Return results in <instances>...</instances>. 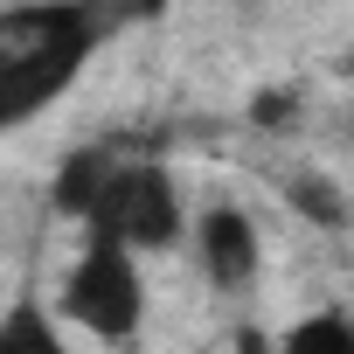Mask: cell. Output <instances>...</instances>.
<instances>
[{
	"label": "cell",
	"instance_id": "3",
	"mask_svg": "<svg viewBox=\"0 0 354 354\" xmlns=\"http://www.w3.org/2000/svg\"><path fill=\"white\" fill-rule=\"evenodd\" d=\"M63 319H77L104 347L139 340V326H146V271H139V257L125 243L84 236L77 264L63 271Z\"/></svg>",
	"mask_w": 354,
	"mask_h": 354
},
{
	"label": "cell",
	"instance_id": "9",
	"mask_svg": "<svg viewBox=\"0 0 354 354\" xmlns=\"http://www.w3.org/2000/svg\"><path fill=\"white\" fill-rule=\"evenodd\" d=\"M299 118H306V97H299V91H285V84L250 97V125H264V132H292Z\"/></svg>",
	"mask_w": 354,
	"mask_h": 354
},
{
	"label": "cell",
	"instance_id": "4",
	"mask_svg": "<svg viewBox=\"0 0 354 354\" xmlns=\"http://www.w3.org/2000/svg\"><path fill=\"white\" fill-rule=\"evenodd\" d=\"M195 264H202V278L216 292H230V299L250 292L257 271H264V230H257V216L243 202H209L195 216Z\"/></svg>",
	"mask_w": 354,
	"mask_h": 354
},
{
	"label": "cell",
	"instance_id": "2",
	"mask_svg": "<svg viewBox=\"0 0 354 354\" xmlns=\"http://www.w3.org/2000/svg\"><path fill=\"white\" fill-rule=\"evenodd\" d=\"M84 236H104V243H125L132 257H160L188 236V209H181V188L160 160H139V153H118L104 188L91 195L84 209Z\"/></svg>",
	"mask_w": 354,
	"mask_h": 354
},
{
	"label": "cell",
	"instance_id": "8",
	"mask_svg": "<svg viewBox=\"0 0 354 354\" xmlns=\"http://www.w3.org/2000/svg\"><path fill=\"white\" fill-rule=\"evenodd\" d=\"M0 354H70V347H63V326H56L49 306L15 299L8 313H0Z\"/></svg>",
	"mask_w": 354,
	"mask_h": 354
},
{
	"label": "cell",
	"instance_id": "1",
	"mask_svg": "<svg viewBox=\"0 0 354 354\" xmlns=\"http://www.w3.org/2000/svg\"><path fill=\"white\" fill-rule=\"evenodd\" d=\"M111 35L104 8H77V0H28V8H0V132L49 111L77 70L97 56Z\"/></svg>",
	"mask_w": 354,
	"mask_h": 354
},
{
	"label": "cell",
	"instance_id": "10",
	"mask_svg": "<svg viewBox=\"0 0 354 354\" xmlns=\"http://www.w3.org/2000/svg\"><path fill=\"white\" fill-rule=\"evenodd\" d=\"M77 8H97V0H77Z\"/></svg>",
	"mask_w": 354,
	"mask_h": 354
},
{
	"label": "cell",
	"instance_id": "7",
	"mask_svg": "<svg viewBox=\"0 0 354 354\" xmlns=\"http://www.w3.org/2000/svg\"><path fill=\"white\" fill-rule=\"evenodd\" d=\"M264 354H354V319H347V306H319V313L292 319Z\"/></svg>",
	"mask_w": 354,
	"mask_h": 354
},
{
	"label": "cell",
	"instance_id": "5",
	"mask_svg": "<svg viewBox=\"0 0 354 354\" xmlns=\"http://www.w3.org/2000/svg\"><path fill=\"white\" fill-rule=\"evenodd\" d=\"M111 160H118V146H77V153H63L56 181H49V209L70 216V223H84L91 195L104 188V174H111Z\"/></svg>",
	"mask_w": 354,
	"mask_h": 354
},
{
	"label": "cell",
	"instance_id": "6",
	"mask_svg": "<svg viewBox=\"0 0 354 354\" xmlns=\"http://www.w3.org/2000/svg\"><path fill=\"white\" fill-rule=\"evenodd\" d=\"M285 202L313 223V230H326V236H340L347 230V188L333 181V174H319V167H299V174H285Z\"/></svg>",
	"mask_w": 354,
	"mask_h": 354
}]
</instances>
